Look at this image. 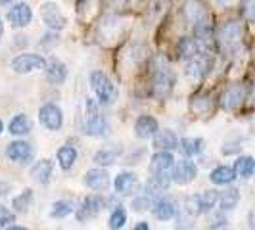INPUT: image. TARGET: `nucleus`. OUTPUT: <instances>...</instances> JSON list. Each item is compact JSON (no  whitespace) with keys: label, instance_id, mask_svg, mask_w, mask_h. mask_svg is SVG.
<instances>
[{"label":"nucleus","instance_id":"18","mask_svg":"<svg viewBox=\"0 0 255 230\" xmlns=\"http://www.w3.org/2000/svg\"><path fill=\"white\" fill-rule=\"evenodd\" d=\"M85 186L90 188V190L94 192H104L108 190V186H110V175H108V171L102 169V167H96V169H90L85 173Z\"/></svg>","mask_w":255,"mask_h":230},{"label":"nucleus","instance_id":"24","mask_svg":"<svg viewBox=\"0 0 255 230\" xmlns=\"http://www.w3.org/2000/svg\"><path fill=\"white\" fill-rule=\"evenodd\" d=\"M114 29H121V19L119 17H106L100 27H98V33L96 37L102 44H112L117 35H114Z\"/></svg>","mask_w":255,"mask_h":230},{"label":"nucleus","instance_id":"12","mask_svg":"<svg viewBox=\"0 0 255 230\" xmlns=\"http://www.w3.org/2000/svg\"><path fill=\"white\" fill-rule=\"evenodd\" d=\"M248 98V87H244L242 83H234L229 89L221 94V106L223 110H236L244 100Z\"/></svg>","mask_w":255,"mask_h":230},{"label":"nucleus","instance_id":"46","mask_svg":"<svg viewBox=\"0 0 255 230\" xmlns=\"http://www.w3.org/2000/svg\"><path fill=\"white\" fill-rule=\"evenodd\" d=\"M221 6H230V4H234V0H217Z\"/></svg>","mask_w":255,"mask_h":230},{"label":"nucleus","instance_id":"11","mask_svg":"<svg viewBox=\"0 0 255 230\" xmlns=\"http://www.w3.org/2000/svg\"><path fill=\"white\" fill-rule=\"evenodd\" d=\"M173 182V177L169 175V171H163V173H152L148 182L144 184V192L150 196V198H159L163 196L169 186Z\"/></svg>","mask_w":255,"mask_h":230},{"label":"nucleus","instance_id":"17","mask_svg":"<svg viewBox=\"0 0 255 230\" xmlns=\"http://www.w3.org/2000/svg\"><path fill=\"white\" fill-rule=\"evenodd\" d=\"M31 19H33V10H31V6L25 4V2L13 4L12 8H10V12H8V21H10L12 27H15V29L27 27L31 23Z\"/></svg>","mask_w":255,"mask_h":230},{"label":"nucleus","instance_id":"4","mask_svg":"<svg viewBox=\"0 0 255 230\" xmlns=\"http://www.w3.org/2000/svg\"><path fill=\"white\" fill-rule=\"evenodd\" d=\"M90 89L94 90L96 94V100L102 104V106H112L117 100V89L112 83V79L106 75L100 69H94L89 75Z\"/></svg>","mask_w":255,"mask_h":230},{"label":"nucleus","instance_id":"43","mask_svg":"<svg viewBox=\"0 0 255 230\" xmlns=\"http://www.w3.org/2000/svg\"><path fill=\"white\" fill-rule=\"evenodd\" d=\"M10 192H12V184H10L8 180H0V198L8 196Z\"/></svg>","mask_w":255,"mask_h":230},{"label":"nucleus","instance_id":"14","mask_svg":"<svg viewBox=\"0 0 255 230\" xmlns=\"http://www.w3.org/2000/svg\"><path fill=\"white\" fill-rule=\"evenodd\" d=\"M157 130H159V123L153 115L144 114L134 121V136L138 140H150L157 134Z\"/></svg>","mask_w":255,"mask_h":230},{"label":"nucleus","instance_id":"15","mask_svg":"<svg viewBox=\"0 0 255 230\" xmlns=\"http://www.w3.org/2000/svg\"><path fill=\"white\" fill-rule=\"evenodd\" d=\"M177 202L173 198L167 196H159L152 202V215L159 221H169L177 215Z\"/></svg>","mask_w":255,"mask_h":230},{"label":"nucleus","instance_id":"49","mask_svg":"<svg viewBox=\"0 0 255 230\" xmlns=\"http://www.w3.org/2000/svg\"><path fill=\"white\" fill-rule=\"evenodd\" d=\"M4 132V123H2V119H0V134Z\"/></svg>","mask_w":255,"mask_h":230},{"label":"nucleus","instance_id":"45","mask_svg":"<svg viewBox=\"0 0 255 230\" xmlns=\"http://www.w3.org/2000/svg\"><path fill=\"white\" fill-rule=\"evenodd\" d=\"M248 225H250L252 229H255V211H252V213L248 215Z\"/></svg>","mask_w":255,"mask_h":230},{"label":"nucleus","instance_id":"31","mask_svg":"<svg viewBox=\"0 0 255 230\" xmlns=\"http://www.w3.org/2000/svg\"><path fill=\"white\" fill-rule=\"evenodd\" d=\"M234 173L240 179H250L255 173V159L252 155H240L234 161Z\"/></svg>","mask_w":255,"mask_h":230},{"label":"nucleus","instance_id":"36","mask_svg":"<svg viewBox=\"0 0 255 230\" xmlns=\"http://www.w3.org/2000/svg\"><path fill=\"white\" fill-rule=\"evenodd\" d=\"M198 198H200V205H202V213H209L219 204L217 190H204L202 194H198Z\"/></svg>","mask_w":255,"mask_h":230},{"label":"nucleus","instance_id":"35","mask_svg":"<svg viewBox=\"0 0 255 230\" xmlns=\"http://www.w3.org/2000/svg\"><path fill=\"white\" fill-rule=\"evenodd\" d=\"M190 108H192V112H194V114L204 115L211 110V100H209V96H207L205 92H200V94H196V96L192 98Z\"/></svg>","mask_w":255,"mask_h":230},{"label":"nucleus","instance_id":"27","mask_svg":"<svg viewBox=\"0 0 255 230\" xmlns=\"http://www.w3.org/2000/svg\"><path fill=\"white\" fill-rule=\"evenodd\" d=\"M33 130V121L27 117L25 114H17L10 121V127H8V132L12 136H25Z\"/></svg>","mask_w":255,"mask_h":230},{"label":"nucleus","instance_id":"13","mask_svg":"<svg viewBox=\"0 0 255 230\" xmlns=\"http://www.w3.org/2000/svg\"><path fill=\"white\" fill-rule=\"evenodd\" d=\"M182 15H184L186 23L192 27L196 25V23H200V21H204V19H207V17H211L207 6H205L202 0H188L182 6Z\"/></svg>","mask_w":255,"mask_h":230},{"label":"nucleus","instance_id":"47","mask_svg":"<svg viewBox=\"0 0 255 230\" xmlns=\"http://www.w3.org/2000/svg\"><path fill=\"white\" fill-rule=\"evenodd\" d=\"M13 0H0V6H10Z\"/></svg>","mask_w":255,"mask_h":230},{"label":"nucleus","instance_id":"25","mask_svg":"<svg viewBox=\"0 0 255 230\" xmlns=\"http://www.w3.org/2000/svg\"><path fill=\"white\" fill-rule=\"evenodd\" d=\"M200 50H202V48H200L198 40L194 37H180L179 42H177V46H175L177 56H179L180 60H184V62H188L192 56H196Z\"/></svg>","mask_w":255,"mask_h":230},{"label":"nucleus","instance_id":"19","mask_svg":"<svg viewBox=\"0 0 255 230\" xmlns=\"http://www.w3.org/2000/svg\"><path fill=\"white\" fill-rule=\"evenodd\" d=\"M44 73H46V81L50 85H64L67 79V65L60 62L58 58H52V60H46Z\"/></svg>","mask_w":255,"mask_h":230},{"label":"nucleus","instance_id":"21","mask_svg":"<svg viewBox=\"0 0 255 230\" xmlns=\"http://www.w3.org/2000/svg\"><path fill=\"white\" fill-rule=\"evenodd\" d=\"M173 167H175V155L167 150H157L150 159V173L173 171Z\"/></svg>","mask_w":255,"mask_h":230},{"label":"nucleus","instance_id":"39","mask_svg":"<svg viewBox=\"0 0 255 230\" xmlns=\"http://www.w3.org/2000/svg\"><path fill=\"white\" fill-rule=\"evenodd\" d=\"M15 223V211H10L4 204H0V229H10Z\"/></svg>","mask_w":255,"mask_h":230},{"label":"nucleus","instance_id":"34","mask_svg":"<svg viewBox=\"0 0 255 230\" xmlns=\"http://www.w3.org/2000/svg\"><path fill=\"white\" fill-rule=\"evenodd\" d=\"M125 223H127V211H125V207H123V205H115L114 211L110 213V219H108L110 229H114V230L123 229Z\"/></svg>","mask_w":255,"mask_h":230},{"label":"nucleus","instance_id":"2","mask_svg":"<svg viewBox=\"0 0 255 230\" xmlns=\"http://www.w3.org/2000/svg\"><path fill=\"white\" fill-rule=\"evenodd\" d=\"M79 125H81V132L85 136H92V138H102L108 134V121L100 115L98 106L92 98H83L81 102V115H79Z\"/></svg>","mask_w":255,"mask_h":230},{"label":"nucleus","instance_id":"16","mask_svg":"<svg viewBox=\"0 0 255 230\" xmlns=\"http://www.w3.org/2000/svg\"><path fill=\"white\" fill-rule=\"evenodd\" d=\"M6 157L12 163H27L33 157V148L31 144L25 140H13L12 144H8L6 148Z\"/></svg>","mask_w":255,"mask_h":230},{"label":"nucleus","instance_id":"28","mask_svg":"<svg viewBox=\"0 0 255 230\" xmlns=\"http://www.w3.org/2000/svg\"><path fill=\"white\" fill-rule=\"evenodd\" d=\"M33 200H35V194H33L31 188L21 190L12 200L13 211H15L17 215H25V213H29V209H31V205H33Z\"/></svg>","mask_w":255,"mask_h":230},{"label":"nucleus","instance_id":"3","mask_svg":"<svg viewBox=\"0 0 255 230\" xmlns=\"http://www.w3.org/2000/svg\"><path fill=\"white\" fill-rule=\"evenodd\" d=\"M244 42V25L236 19H230L219 27L215 35V44L225 56H234L242 48Z\"/></svg>","mask_w":255,"mask_h":230},{"label":"nucleus","instance_id":"40","mask_svg":"<svg viewBox=\"0 0 255 230\" xmlns=\"http://www.w3.org/2000/svg\"><path fill=\"white\" fill-rule=\"evenodd\" d=\"M132 209L134 211H148V209H152V198L148 196V194H144V196H136L134 200H132Z\"/></svg>","mask_w":255,"mask_h":230},{"label":"nucleus","instance_id":"41","mask_svg":"<svg viewBox=\"0 0 255 230\" xmlns=\"http://www.w3.org/2000/svg\"><path fill=\"white\" fill-rule=\"evenodd\" d=\"M242 15L246 21L255 23V0H244L242 2Z\"/></svg>","mask_w":255,"mask_h":230},{"label":"nucleus","instance_id":"23","mask_svg":"<svg viewBox=\"0 0 255 230\" xmlns=\"http://www.w3.org/2000/svg\"><path fill=\"white\" fill-rule=\"evenodd\" d=\"M31 179L38 182V184H48L54 173V161L52 159H40L35 165L31 167Z\"/></svg>","mask_w":255,"mask_h":230},{"label":"nucleus","instance_id":"33","mask_svg":"<svg viewBox=\"0 0 255 230\" xmlns=\"http://www.w3.org/2000/svg\"><path fill=\"white\" fill-rule=\"evenodd\" d=\"M119 155H121V150H117V148H102V150H98L94 153L92 161L98 167H110L117 161Z\"/></svg>","mask_w":255,"mask_h":230},{"label":"nucleus","instance_id":"44","mask_svg":"<svg viewBox=\"0 0 255 230\" xmlns=\"http://www.w3.org/2000/svg\"><path fill=\"white\" fill-rule=\"evenodd\" d=\"M148 229H150V225L146 221H140V223L134 225V230H148Z\"/></svg>","mask_w":255,"mask_h":230},{"label":"nucleus","instance_id":"26","mask_svg":"<svg viewBox=\"0 0 255 230\" xmlns=\"http://www.w3.org/2000/svg\"><path fill=\"white\" fill-rule=\"evenodd\" d=\"M234 179H236L234 167H229V165H219L209 173V180L213 184H217V186H229V184L234 182Z\"/></svg>","mask_w":255,"mask_h":230},{"label":"nucleus","instance_id":"37","mask_svg":"<svg viewBox=\"0 0 255 230\" xmlns=\"http://www.w3.org/2000/svg\"><path fill=\"white\" fill-rule=\"evenodd\" d=\"M73 213V204L67 202V200H60V202H54L50 207V217L52 219H65L67 215Z\"/></svg>","mask_w":255,"mask_h":230},{"label":"nucleus","instance_id":"8","mask_svg":"<svg viewBox=\"0 0 255 230\" xmlns=\"http://www.w3.org/2000/svg\"><path fill=\"white\" fill-rule=\"evenodd\" d=\"M44 65H46V60L40 54H19V56H15L10 62L12 71L17 73V75H25V73H33V71H38V69H44Z\"/></svg>","mask_w":255,"mask_h":230},{"label":"nucleus","instance_id":"5","mask_svg":"<svg viewBox=\"0 0 255 230\" xmlns=\"http://www.w3.org/2000/svg\"><path fill=\"white\" fill-rule=\"evenodd\" d=\"M213 65H215L213 50H200L186 62V75L194 81H202L211 73Z\"/></svg>","mask_w":255,"mask_h":230},{"label":"nucleus","instance_id":"1","mask_svg":"<svg viewBox=\"0 0 255 230\" xmlns=\"http://www.w3.org/2000/svg\"><path fill=\"white\" fill-rule=\"evenodd\" d=\"M150 92L153 98L163 100L175 87V71L163 56H153L150 60Z\"/></svg>","mask_w":255,"mask_h":230},{"label":"nucleus","instance_id":"6","mask_svg":"<svg viewBox=\"0 0 255 230\" xmlns=\"http://www.w3.org/2000/svg\"><path fill=\"white\" fill-rule=\"evenodd\" d=\"M108 205V200L100 194H90L81 200L79 207L75 209V219L79 223H87L90 219L98 217V213Z\"/></svg>","mask_w":255,"mask_h":230},{"label":"nucleus","instance_id":"48","mask_svg":"<svg viewBox=\"0 0 255 230\" xmlns=\"http://www.w3.org/2000/svg\"><path fill=\"white\" fill-rule=\"evenodd\" d=\"M4 35V23H2V17H0V38Z\"/></svg>","mask_w":255,"mask_h":230},{"label":"nucleus","instance_id":"50","mask_svg":"<svg viewBox=\"0 0 255 230\" xmlns=\"http://www.w3.org/2000/svg\"><path fill=\"white\" fill-rule=\"evenodd\" d=\"M252 96H254V98H255V85H254V87H252Z\"/></svg>","mask_w":255,"mask_h":230},{"label":"nucleus","instance_id":"20","mask_svg":"<svg viewBox=\"0 0 255 230\" xmlns=\"http://www.w3.org/2000/svg\"><path fill=\"white\" fill-rule=\"evenodd\" d=\"M136 186H138V177L136 173H130V171H121L114 180V190L119 196H130Z\"/></svg>","mask_w":255,"mask_h":230},{"label":"nucleus","instance_id":"30","mask_svg":"<svg viewBox=\"0 0 255 230\" xmlns=\"http://www.w3.org/2000/svg\"><path fill=\"white\" fill-rule=\"evenodd\" d=\"M77 150L73 146H69V144H65L62 146L58 152H56V159H58V163H60V169H64V171H69L71 167L75 165L77 161Z\"/></svg>","mask_w":255,"mask_h":230},{"label":"nucleus","instance_id":"9","mask_svg":"<svg viewBox=\"0 0 255 230\" xmlns=\"http://www.w3.org/2000/svg\"><path fill=\"white\" fill-rule=\"evenodd\" d=\"M40 17L44 21V25L50 31H62L67 27V17L60 10V6L56 2H44L40 6Z\"/></svg>","mask_w":255,"mask_h":230},{"label":"nucleus","instance_id":"29","mask_svg":"<svg viewBox=\"0 0 255 230\" xmlns=\"http://www.w3.org/2000/svg\"><path fill=\"white\" fill-rule=\"evenodd\" d=\"M205 148L204 138H182L179 140V152L186 157H194V155H200Z\"/></svg>","mask_w":255,"mask_h":230},{"label":"nucleus","instance_id":"42","mask_svg":"<svg viewBox=\"0 0 255 230\" xmlns=\"http://www.w3.org/2000/svg\"><path fill=\"white\" fill-rule=\"evenodd\" d=\"M211 229H225V227H229V221L225 219L223 213H215L213 219H211V225H209Z\"/></svg>","mask_w":255,"mask_h":230},{"label":"nucleus","instance_id":"32","mask_svg":"<svg viewBox=\"0 0 255 230\" xmlns=\"http://www.w3.org/2000/svg\"><path fill=\"white\" fill-rule=\"evenodd\" d=\"M240 202V190L238 188H227V190L219 192V207L221 211H230L234 209Z\"/></svg>","mask_w":255,"mask_h":230},{"label":"nucleus","instance_id":"38","mask_svg":"<svg viewBox=\"0 0 255 230\" xmlns=\"http://www.w3.org/2000/svg\"><path fill=\"white\" fill-rule=\"evenodd\" d=\"M182 211H184L186 215H190V217H200V215H204V213H202V205H200L198 194H192V196H188V198L184 200Z\"/></svg>","mask_w":255,"mask_h":230},{"label":"nucleus","instance_id":"22","mask_svg":"<svg viewBox=\"0 0 255 230\" xmlns=\"http://www.w3.org/2000/svg\"><path fill=\"white\" fill-rule=\"evenodd\" d=\"M153 148L155 150H167V152L179 150V138L171 128H163V130L159 128L157 134L153 136Z\"/></svg>","mask_w":255,"mask_h":230},{"label":"nucleus","instance_id":"10","mask_svg":"<svg viewBox=\"0 0 255 230\" xmlns=\"http://www.w3.org/2000/svg\"><path fill=\"white\" fill-rule=\"evenodd\" d=\"M171 177H173V182L175 184H179V186H186V184H190L196 180L198 177V167L196 163L192 161V159H180L175 163L173 167V173H171Z\"/></svg>","mask_w":255,"mask_h":230},{"label":"nucleus","instance_id":"7","mask_svg":"<svg viewBox=\"0 0 255 230\" xmlns=\"http://www.w3.org/2000/svg\"><path fill=\"white\" fill-rule=\"evenodd\" d=\"M38 121H40V125L44 128L56 132L64 125V112H62V108L58 104L46 102L42 104L40 110H38Z\"/></svg>","mask_w":255,"mask_h":230}]
</instances>
